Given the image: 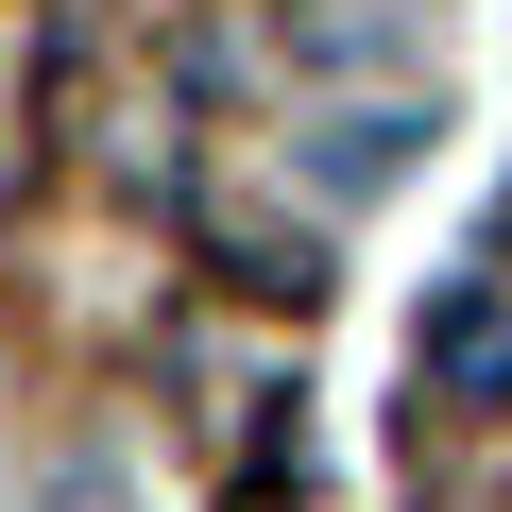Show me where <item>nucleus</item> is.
Here are the masks:
<instances>
[{
  "label": "nucleus",
  "mask_w": 512,
  "mask_h": 512,
  "mask_svg": "<svg viewBox=\"0 0 512 512\" xmlns=\"http://www.w3.org/2000/svg\"><path fill=\"white\" fill-rule=\"evenodd\" d=\"M427 376L478 393V410H512V308H495V291H444V308H427Z\"/></svg>",
  "instance_id": "1"
}]
</instances>
